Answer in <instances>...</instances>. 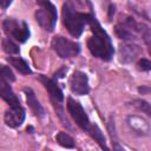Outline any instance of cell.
Instances as JSON below:
<instances>
[{
  "label": "cell",
  "mask_w": 151,
  "mask_h": 151,
  "mask_svg": "<svg viewBox=\"0 0 151 151\" xmlns=\"http://www.w3.org/2000/svg\"><path fill=\"white\" fill-rule=\"evenodd\" d=\"M66 72H67V68H66V67H61L59 71H57V72L54 73V77H55V78H63Z\"/></svg>",
  "instance_id": "cell-21"
},
{
  "label": "cell",
  "mask_w": 151,
  "mask_h": 151,
  "mask_svg": "<svg viewBox=\"0 0 151 151\" xmlns=\"http://www.w3.org/2000/svg\"><path fill=\"white\" fill-rule=\"evenodd\" d=\"M99 145H100V147L101 149H106L107 150V146H106V140H105V137H104V134H103V132H101V130L98 127V125H96V124H92L91 125V129L88 130V132H87Z\"/></svg>",
  "instance_id": "cell-15"
},
{
  "label": "cell",
  "mask_w": 151,
  "mask_h": 151,
  "mask_svg": "<svg viewBox=\"0 0 151 151\" xmlns=\"http://www.w3.org/2000/svg\"><path fill=\"white\" fill-rule=\"evenodd\" d=\"M1 42H2V48L6 53H8V54L19 53V46L11 38H4Z\"/></svg>",
  "instance_id": "cell-17"
},
{
  "label": "cell",
  "mask_w": 151,
  "mask_h": 151,
  "mask_svg": "<svg viewBox=\"0 0 151 151\" xmlns=\"http://www.w3.org/2000/svg\"><path fill=\"white\" fill-rule=\"evenodd\" d=\"M91 18H92V14L78 12L70 4H64L63 6L64 25L67 28L68 33L74 38H78L83 33L85 25L90 24Z\"/></svg>",
  "instance_id": "cell-2"
},
{
  "label": "cell",
  "mask_w": 151,
  "mask_h": 151,
  "mask_svg": "<svg viewBox=\"0 0 151 151\" xmlns=\"http://www.w3.org/2000/svg\"><path fill=\"white\" fill-rule=\"evenodd\" d=\"M24 92H25V94H26L27 104H28V106L32 109V111L35 113V116L39 117V118L44 117V116H45V110H44V107L41 106V104L39 103V100L37 99V97H35L33 90L29 88V87H25V88H24Z\"/></svg>",
  "instance_id": "cell-13"
},
{
  "label": "cell",
  "mask_w": 151,
  "mask_h": 151,
  "mask_svg": "<svg viewBox=\"0 0 151 151\" xmlns=\"http://www.w3.org/2000/svg\"><path fill=\"white\" fill-rule=\"evenodd\" d=\"M67 111L70 113V116L72 117V119L76 122V124L84 131L88 132V130L91 129V122L88 116L86 114L85 110L83 109V106L80 105L79 101L68 98L67 99Z\"/></svg>",
  "instance_id": "cell-6"
},
{
  "label": "cell",
  "mask_w": 151,
  "mask_h": 151,
  "mask_svg": "<svg viewBox=\"0 0 151 151\" xmlns=\"http://www.w3.org/2000/svg\"><path fill=\"white\" fill-rule=\"evenodd\" d=\"M88 25L91 26V31H92V35L87 40V47L91 54L94 58H98L104 61L111 60L114 53L111 38L109 37L106 31L100 26V24L98 22V20L93 14Z\"/></svg>",
  "instance_id": "cell-1"
},
{
  "label": "cell",
  "mask_w": 151,
  "mask_h": 151,
  "mask_svg": "<svg viewBox=\"0 0 151 151\" xmlns=\"http://www.w3.org/2000/svg\"><path fill=\"white\" fill-rule=\"evenodd\" d=\"M71 91L77 96H84L90 92L87 74L81 71H76L71 78Z\"/></svg>",
  "instance_id": "cell-8"
},
{
  "label": "cell",
  "mask_w": 151,
  "mask_h": 151,
  "mask_svg": "<svg viewBox=\"0 0 151 151\" xmlns=\"http://www.w3.org/2000/svg\"><path fill=\"white\" fill-rule=\"evenodd\" d=\"M53 51L63 59L77 57L80 52V45L76 41H72L64 37H55L52 40Z\"/></svg>",
  "instance_id": "cell-4"
},
{
  "label": "cell",
  "mask_w": 151,
  "mask_h": 151,
  "mask_svg": "<svg viewBox=\"0 0 151 151\" xmlns=\"http://www.w3.org/2000/svg\"><path fill=\"white\" fill-rule=\"evenodd\" d=\"M9 84L11 83H8V81L0 80V97L9 106H18V105H20V100L15 96V93L13 92V90H12Z\"/></svg>",
  "instance_id": "cell-12"
},
{
  "label": "cell",
  "mask_w": 151,
  "mask_h": 151,
  "mask_svg": "<svg viewBox=\"0 0 151 151\" xmlns=\"http://www.w3.org/2000/svg\"><path fill=\"white\" fill-rule=\"evenodd\" d=\"M138 67L143 71H150L151 70V63H150V60H147L145 58H142L138 61Z\"/></svg>",
  "instance_id": "cell-20"
},
{
  "label": "cell",
  "mask_w": 151,
  "mask_h": 151,
  "mask_svg": "<svg viewBox=\"0 0 151 151\" xmlns=\"http://www.w3.org/2000/svg\"><path fill=\"white\" fill-rule=\"evenodd\" d=\"M138 110H142L143 112H145L147 116L151 114V110H150V104L145 100H142V99H138V100H134V104H133Z\"/></svg>",
  "instance_id": "cell-19"
},
{
  "label": "cell",
  "mask_w": 151,
  "mask_h": 151,
  "mask_svg": "<svg viewBox=\"0 0 151 151\" xmlns=\"http://www.w3.org/2000/svg\"><path fill=\"white\" fill-rule=\"evenodd\" d=\"M12 1H13V0H0V6H1L2 8H7V7L12 4Z\"/></svg>",
  "instance_id": "cell-22"
},
{
  "label": "cell",
  "mask_w": 151,
  "mask_h": 151,
  "mask_svg": "<svg viewBox=\"0 0 151 151\" xmlns=\"http://www.w3.org/2000/svg\"><path fill=\"white\" fill-rule=\"evenodd\" d=\"M127 125L130 130L138 136H149L150 134V124L139 116H130L127 117Z\"/></svg>",
  "instance_id": "cell-10"
},
{
  "label": "cell",
  "mask_w": 151,
  "mask_h": 151,
  "mask_svg": "<svg viewBox=\"0 0 151 151\" xmlns=\"http://www.w3.org/2000/svg\"><path fill=\"white\" fill-rule=\"evenodd\" d=\"M0 80L8 81V83H12L15 80V76L13 71L6 65H0Z\"/></svg>",
  "instance_id": "cell-18"
},
{
  "label": "cell",
  "mask_w": 151,
  "mask_h": 151,
  "mask_svg": "<svg viewBox=\"0 0 151 151\" xmlns=\"http://www.w3.org/2000/svg\"><path fill=\"white\" fill-rule=\"evenodd\" d=\"M37 4L39 9L35 12V20L41 28L47 32H53L58 20L55 6L50 0H37Z\"/></svg>",
  "instance_id": "cell-3"
},
{
  "label": "cell",
  "mask_w": 151,
  "mask_h": 151,
  "mask_svg": "<svg viewBox=\"0 0 151 151\" xmlns=\"http://www.w3.org/2000/svg\"><path fill=\"white\" fill-rule=\"evenodd\" d=\"M140 53V47L136 44H123L119 46V55L123 63H131L133 61Z\"/></svg>",
  "instance_id": "cell-11"
},
{
  "label": "cell",
  "mask_w": 151,
  "mask_h": 151,
  "mask_svg": "<svg viewBox=\"0 0 151 151\" xmlns=\"http://www.w3.org/2000/svg\"><path fill=\"white\" fill-rule=\"evenodd\" d=\"M25 110L21 105L18 106H9V110L5 112V123L9 127H19L25 120Z\"/></svg>",
  "instance_id": "cell-9"
},
{
  "label": "cell",
  "mask_w": 151,
  "mask_h": 151,
  "mask_svg": "<svg viewBox=\"0 0 151 151\" xmlns=\"http://www.w3.org/2000/svg\"><path fill=\"white\" fill-rule=\"evenodd\" d=\"M4 31L19 42H25L29 38V28L27 22L18 21L15 19H6L2 24Z\"/></svg>",
  "instance_id": "cell-5"
},
{
  "label": "cell",
  "mask_w": 151,
  "mask_h": 151,
  "mask_svg": "<svg viewBox=\"0 0 151 151\" xmlns=\"http://www.w3.org/2000/svg\"><path fill=\"white\" fill-rule=\"evenodd\" d=\"M58 144H60L61 146L64 147H67V149H72L74 147V139L66 132H59L55 137Z\"/></svg>",
  "instance_id": "cell-16"
},
{
  "label": "cell",
  "mask_w": 151,
  "mask_h": 151,
  "mask_svg": "<svg viewBox=\"0 0 151 151\" xmlns=\"http://www.w3.org/2000/svg\"><path fill=\"white\" fill-rule=\"evenodd\" d=\"M7 61L11 64V66H13L21 74H31L32 73V70L29 68L28 64L20 57H8Z\"/></svg>",
  "instance_id": "cell-14"
},
{
  "label": "cell",
  "mask_w": 151,
  "mask_h": 151,
  "mask_svg": "<svg viewBox=\"0 0 151 151\" xmlns=\"http://www.w3.org/2000/svg\"><path fill=\"white\" fill-rule=\"evenodd\" d=\"M38 78L42 83V85L45 86V88L47 90L52 103L54 105H58L61 109V105H63V101H64V94H63V91L60 90V87L57 85V83L53 79L47 78L46 76H42V74H40Z\"/></svg>",
  "instance_id": "cell-7"
}]
</instances>
